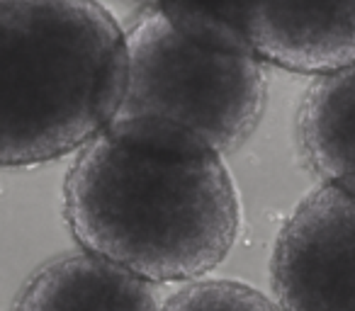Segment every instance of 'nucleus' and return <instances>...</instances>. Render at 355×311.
I'll use <instances>...</instances> for the list:
<instances>
[{"label":"nucleus","mask_w":355,"mask_h":311,"mask_svg":"<svg viewBox=\"0 0 355 311\" xmlns=\"http://www.w3.org/2000/svg\"><path fill=\"white\" fill-rule=\"evenodd\" d=\"M64 217L83 251L146 282H180L227 258L239 199L219 153L103 132L66 175Z\"/></svg>","instance_id":"1"},{"label":"nucleus","mask_w":355,"mask_h":311,"mask_svg":"<svg viewBox=\"0 0 355 311\" xmlns=\"http://www.w3.org/2000/svg\"><path fill=\"white\" fill-rule=\"evenodd\" d=\"M127 88V35L98 0H0V166L98 139Z\"/></svg>","instance_id":"2"},{"label":"nucleus","mask_w":355,"mask_h":311,"mask_svg":"<svg viewBox=\"0 0 355 311\" xmlns=\"http://www.w3.org/2000/svg\"><path fill=\"white\" fill-rule=\"evenodd\" d=\"M266 98L258 56L193 42L148 10L127 35V88L105 132L222 156L256 132Z\"/></svg>","instance_id":"3"},{"label":"nucleus","mask_w":355,"mask_h":311,"mask_svg":"<svg viewBox=\"0 0 355 311\" xmlns=\"http://www.w3.org/2000/svg\"><path fill=\"white\" fill-rule=\"evenodd\" d=\"M270 277L282 311H355V193L306 195L277 233Z\"/></svg>","instance_id":"4"},{"label":"nucleus","mask_w":355,"mask_h":311,"mask_svg":"<svg viewBox=\"0 0 355 311\" xmlns=\"http://www.w3.org/2000/svg\"><path fill=\"white\" fill-rule=\"evenodd\" d=\"M243 30L258 59L285 71L355 66V0H243Z\"/></svg>","instance_id":"5"},{"label":"nucleus","mask_w":355,"mask_h":311,"mask_svg":"<svg viewBox=\"0 0 355 311\" xmlns=\"http://www.w3.org/2000/svg\"><path fill=\"white\" fill-rule=\"evenodd\" d=\"M12 311H161L151 282L83 251L32 272Z\"/></svg>","instance_id":"6"},{"label":"nucleus","mask_w":355,"mask_h":311,"mask_svg":"<svg viewBox=\"0 0 355 311\" xmlns=\"http://www.w3.org/2000/svg\"><path fill=\"white\" fill-rule=\"evenodd\" d=\"M297 139L324 185L355 193V66L319 75L304 90Z\"/></svg>","instance_id":"7"},{"label":"nucleus","mask_w":355,"mask_h":311,"mask_svg":"<svg viewBox=\"0 0 355 311\" xmlns=\"http://www.w3.org/2000/svg\"><path fill=\"white\" fill-rule=\"evenodd\" d=\"M127 3L141 8L144 12L158 10L175 30L205 46L253 54L243 30V0H127Z\"/></svg>","instance_id":"8"},{"label":"nucleus","mask_w":355,"mask_h":311,"mask_svg":"<svg viewBox=\"0 0 355 311\" xmlns=\"http://www.w3.org/2000/svg\"><path fill=\"white\" fill-rule=\"evenodd\" d=\"M161 311H282V306L243 282L205 280L175 292Z\"/></svg>","instance_id":"9"}]
</instances>
